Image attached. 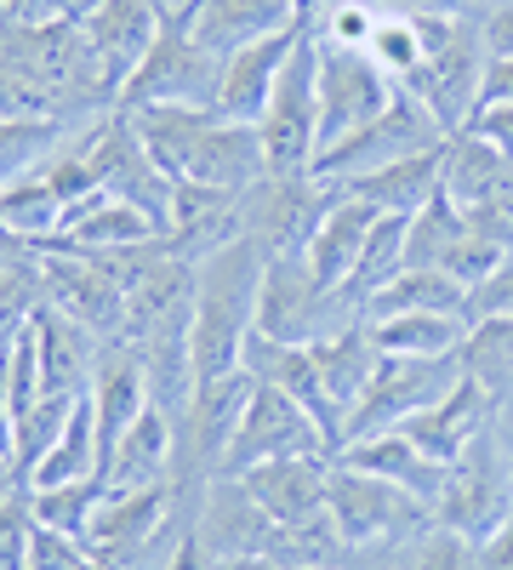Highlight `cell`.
Segmentation results:
<instances>
[{
  "instance_id": "cell-38",
  "label": "cell",
  "mask_w": 513,
  "mask_h": 570,
  "mask_svg": "<svg viewBox=\"0 0 513 570\" xmlns=\"http://www.w3.org/2000/svg\"><path fill=\"white\" fill-rule=\"evenodd\" d=\"M103 497V480H69V485H40L29 491V519L46 531H63V537H80L86 542V525H91V508Z\"/></svg>"
},
{
  "instance_id": "cell-8",
  "label": "cell",
  "mask_w": 513,
  "mask_h": 570,
  "mask_svg": "<svg viewBox=\"0 0 513 570\" xmlns=\"http://www.w3.org/2000/svg\"><path fill=\"white\" fill-rule=\"evenodd\" d=\"M456 383H462V354H445V360L383 354V360H377V376H371V389H365L359 405L343 416L337 451L354 445V440H371V434H394L399 422H411L416 411H428L434 400H445Z\"/></svg>"
},
{
  "instance_id": "cell-21",
  "label": "cell",
  "mask_w": 513,
  "mask_h": 570,
  "mask_svg": "<svg viewBox=\"0 0 513 570\" xmlns=\"http://www.w3.org/2000/svg\"><path fill=\"white\" fill-rule=\"evenodd\" d=\"M189 183H206V188H223V195H246L268 177V155H263V131L257 126H235V120H206L200 142L189 166H182Z\"/></svg>"
},
{
  "instance_id": "cell-29",
  "label": "cell",
  "mask_w": 513,
  "mask_h": 570,
  "mask_svg": "<svg viewBox=\"0 0 513 570\" xmlns=\"http://www.w3.org/2000/svg\"><path fill=\"white\" fill-rule=\"evenodd\" d=\"M440 195L456 206V212H474L480 200H491L496 188L513 177V160L502 149H491V142L480 131H451L445 149H440Z\"/></svg>"
},
{
  "instance_id": "cell-10",
  "label": "cell",
  "mask_w": 513,
  "mask_h": 570,
  "mask_svg": "<svg viewBox=\"0 0 513 570\" xmlns=\"http://www.w3.org/2000/svg\"><path fill=\"white\" fill-rule=\"evenodd\" d=\"M286 456H337V451H332V440H325V428L314 422L308 405H297L274 383H257L251 405L240 416V434L217 468V480H240V473H251L263 462H286Z\"/></svg>"
},
{
  "instance_id": "cell-55",
  "label": "cell",
  "mask_w": 513,
  "mask_h": 570,
  "mask_svg": "<svg viewBox=\"0 0 513 570\" xmlns=\"http://www.w3.org/2000/svg\"><path fill=\"white\" fill-rule=\"evenodd\" d=\"M160 7H166V12H182V7H195V0H160Z\"/></svg>"
},
{
  "instance_id": "cell-36",
  "label": "cell",
  "mask_w": 513,
  "mask_h": 570,
  "mask_svg": "<svg viewBox=\"0 0 513 570\" xmlns=\"http://www.w3.org/2000/svg\"><path fill=\"white\" fill-rule=\"evenodd\" d=\"M462 376L496 400L513 405V320H468V337H462Z\"/></svg>"
},
{
  "instance_id": "cell-52",
  "label": "cell",
  "mask_w": 513,
  "mask_h": 570,
  "mask_svg": "<svg viewBox=\"0 0 513 570\" xmlns=\"http://www.w3.org/2000/svg\"><path fill=\"white\" fill-rule=\"evenodd\" d=\"M485 52L491 58H513V7L485 18Z\"/></svg>"
},
{
  "instance_id": "cell-41",
  "label": "cell",
  "mask_w": 513,
  "mask_h": 570,
  "mask_svg": "<svg viewBox=\"0 0 513 570\" xmlns=\"http://www.w3.org/2000/svg\"><path fill=\"white\" fill-rule=\"evenodd\" d=\"M69 411H75V400H52V394H46L29 416H18V428H12V468H18V480H29V468L52 451V440L63 434Z\"/></svg>"
},
{
  "instance_id": "cell-42",
  "label": "cell",
  "mask_w": 513,
  "mask_h": 570,
  "mask_svg": "<svg viewBox=\"0 0 513 570\" xmlns=\"http://www.w3.org/2000/svg\"><path fill=\"white\" fill-rule=\"evenodd\" d=\"M411 570H485V559H480V542L456 537L445 525H428L411 542Z\"/></svg>"
},
{
  "instance_id": "cell-27",
  "label": "cell",
  "mask_w": 513,
  "mask_h": 570,
  "mask_svg": "<svg viewBox=\"0 0 513 570\" xmlns=\"http://www.w3.org/2000/svg\"><path fill=\"white\" fill-rule=\"evenodd\" d=\"M377 217L383 212H371L354 195H337L332 212L319 217V228H314V240H308L303 257H308V268H314V279L325 285V292H343V285H348V274H354V263L365 252V234L377 228Z\"/></svg>"
},
{
  "instance_id": "cell-11",
  "label": "cell",
  "mask_w": 513,
  "mask_h": 570,
  "mask_svg": "<svg viewBox=\"0 0 513 570\" xmlns=\"http://www.w3.org/2000/svg\"><path fill=\"white\" fill-rule=\"evenodd\" d=\"M257 376L240 365L228 376H211V383H195V400L177 422V485H211L217 468L228 456L240 434V416L251 405Z\"/></svg>"
},
{
  "instance_id": "cell-35",
  "label": "cell",
  "mask_w": 513,
  "mask_h": 570,
  "mask_svg": "<svg viewBox=\"0 0 513 570\" xmlns=\"http://www.w3.org/2000/svg\"><path fill=\"white\" fill-rule=\"evenodd\" d=\"M371 337H377L383 354L445 360V354H462L468 320H456V314H388V320H371Z\"/></svg>"
},
{
  "instance_id": "cell-2",
  "label": "cell",
  "mask_w": 513,
  "mask_h": 570,
  "mask_svg": "<svg viewBox=\"0 0 513 570\" xmlns=\"http://www.w3.org/2000/svg\"><path fill=\"white\" fill-rule=\"evenodd\" d=\"M428 46V63L416 69L399 91H411L423 104L440 131H468V120L480 115V86H485V18L480 12H462V18H416Z\"/></svg>"
},
{
  "instance_id": "cell-40",
  "label": "cell",
  "mask_w": 513,
  "mask_h": 570,
  "mask_svg": "<svg viewBox=\"0 0 513 570\" xmlns=\"http://www.w3.org/2000/svg\"><path fill=\"white\" fill-rule=\"evenodd\" d=\"M80 131V126H75ZM69 137V126H29V120H0V183L34 171L46 155Z\"/></svg>"
},
{
  "instance_id": "cell-47",
  "label": "cell",
  "mask_w": 513,
  "mask_h": 570,
  "mask_svg": "<svg viewBox=\"0 0 513 570\" xmlns=\"http://www.w3.org/2000/svg\"><path fill=\"white\" fill-rule=\"evenodd\" d=\"M513 320V257L485 279V285H474L468 292V320Z\"/></svg>"
},
{
  "instance_id": "cell-50",
  "label": "cell",
  "mask_w": 513,
  "mask_h": 570,
  "mask_svg": "<svg viewBox=\"0 0 513 570\" xmlns=\"http://www.w3.org/2000/svg\"><path fill=\"white\" fill-rule=\"evenodd\" d=\"M507 104H513V58H491L485 86H480V109H507Z\"/></svg>"
},
{
  "instance_id": "cell-3",
  "label": "cell",
  "mask_w": 513,
  "mask_h": 570,
  "mask_svg": "<svg viewBox=\"0 0 513 570\" xmlns=\"http://www.w3.org/2000/svg\"><path fill=\"white\" fill-rule=\"evenodd\" d=\"M513 519V445L502 440V428H485L445 462V485L434 497V525L491 542Z\"/></svg>"
},
{
  "instance_id": "cell-51",
  "label": "cell",
  "mask_w": 513,
  "mask_h": 570,
  "mask_svg": "<svg viewBox=\"0 0 513 570\" xmlns=\"http://www.w3.org/2000/svg\"><path fill=\"white\" fill-rule=\"evenodd\" d=\"M388 12H399V18H462L468 7L462 0H383Z\"/></svg>"
},
{
  "instance_id": "cell-16",
  "label": "cell",
  "mask_w": 513,
  "mask_h": 570,
  "mask_svg": "<svg viewBox=\"0 0 513 570\" xmlns=\"http://www.w3.org/2000/svg\"><path fill=\"white\" fill-rule=\"evenodd\" d=\"M86 400H91V416H98V451H103V462H109L115 445L131 434V422L155 405L149 371H144V360H137L131 343H103V348H98Z\"/></svg>"
},
{
  "instance_id": "cell-57",
  "label": "cell",
  "mask_w": 513,
  "mask_h": 570,
  "mask_svg": "<svg viewBox=\"0 0 513 570\" xmlns=\"http://www.w3.org/2000/svg\"><path fill=\"white\" fill-rule=\"evenodd\" d=\"M297 7H303V0H297Z\"/></svg>"
},
{
  "instance_id": "cell-46",
  "label": "cell",
  "mask_w": 513,
  "mask_h": 570,
  "mask_svg": "<svg viewBox=\"0 0 513 570\" xmlns=\"http://www.w3.org/2000/svg\"><path fill=\"white\" fill-rule=\"evenodd\" d=\"M29 537H34V519H29V491H23L12 502H0V570H23Z\"/></svg>"
},
{
  "instance_id": "cell-48",
  "label": "cell",
  "mask_w": 513,
  "mask_h": 570,
  "mask_svg": "<svg viewBox=\"0 0 513 570\" xmlns=\"http://www.w3.org/2000/svg\"><path fill=\"white\" fill-rule=\"evenodd\" d=\"M91 0H7V23H63V18H86Z\"/></svg>"
},
{
  "instance_id": "cell-4",
  "label": "cell",
  "mask_w": 513,
  "mask_h": 570,
  "mask_svg": "<svg viewBox=\"0 0 513 570\" xmlns=\"http://www.w3.org/2000/svg\"><path fill=\"white\" fill-rule=\"evenodd\" d=\"M325 513H332V525L354 553L405 548L434 525V508L423 497H411L394 480H377V473L343 468L337 456H332V480H325Z\"/></svg>"
},
{
  "instance_id": "cell-34",
  "label": "cell",
  "mask_w": 513,
  "mask_h": 570,
  "mask_svg": "<svg viewBox=\"0 0 513 570\" xmlns=\"http://www.w3.org/2000/svg\"><path fill=\"white\" fill-rule=\"evenodd\" d=\"M126 120H131L137 142L149 149V160L177 183L182 166H189V155H195L200 131H206V120H211V109H177V104H160V109H137V115H126Z\"/></svg>"
},
{
  "instance_id": "cell-25",
  "label": "cell",
  "mask_w": 513,
  "mask_h": 570,
  "mask_svg": "<svg viewBox=\"0 0 513 570\" xmlns=\"http://www.w3.org/2000/svg\"><path fill=\"white\" fill-rule=\"evenodd\" d=\"M149 240H160V228L137 206L115 195H86L80 206H69L63 234L52 246L58 252H126V246H149ZM52 246H40V252H52Z\"/></svg>"
},
{
  "instance_id": "cell-22",
  "label": "cell",
  "mask_w": 513,
  "mask_h": 570,
  "mask_svg": "<svg viewBox=\"0 0 513 570\" xmlns=\"http://www.w3.org/2000/svg\"><path fill=\"white\" fill-rule=\"evenodd\" d=\"M325 480H332V456H286L240 473V485L274 525H297V519L325 513Z\"/></svg>"
},
{
  "instance_id": "cell-31",
  "label": "cell",
  "mask_w": 513,
  "mask_h": 570,
  "mask_svg": "<svg viewBox=\"0 0 513 570\" xmlns=\"http://www.w3.org/2000/svg\"><path fill=\"white\" fill-rule=\"evenodd\" d=\"M63 217H69V206H63V195L52 188V177H46L40 166L12 177V183H0V228H7L12 240H23L29 252L52 246L63 234Z\"/></svg>"
},
{
  "instance_id": "cell-32",
  "label": "cell",
  "mask_w": 513,
  "mask_h": 570,
  "mask_svg": "<svg viewBox=\"0 0 513 570\" xmlns=\"http://www.w3.org/2000/svg\"><path fill=\"white\" fill-rule=\"evenodd\" d=\"M69 480H103V451H98V416H91V400L80 394L63 434L52 440V451H46L34 468L23 491H40V485H69Z\"/></svg>"
},
{
  "instance_id": "cell-13",
  "label": "cell",
  "mask_w": 513,
  "mask_h": 570,
  "mask_svg": "<svg viewBox=\"0 0 513 570\" xmlns=\"http://www.w3.org/2000/svg\"><path fill=\"white\" fill-rule=\"evenodd\" d=\"M263 131V155L268 171H308L319 155V91H314V18L297 40V52L279 69L274 91H268V109L257 120Z\"/></svg>"
},
{
  "instance_id": "cell-33",
  "label": "cell",
  "mask_w": 513,
  "mask_h": 570,
  "mask_svg": "<svg viewBox=\"0 0 513 570\" xmlns=\"http://www.w3.org/2000/svg\"><path fill=\"white\" fill-rule=\"evenodd\" d=\"M388 314H456L468 320V285H456L445 268H399L377 297L365 303V320Z\"/></svg>"
},
{
  "instance_id": "cell-7",
  "label": "cell",
  "mask_w": 513,
  "mask_h": 570,
  "mask_svg": "<svg viewBox=\"0 0 513 570\" xmlns=\"http://www.w3.org/2000/svg\"><path fill=\"white\" fill-rule=\"evenodd\" d=\"M332 200L337 188L319 183L314 171H268L257 188L240 195V240H251L263 257H297L308 252Z\"/></svg>"
},
{
  "instance_id": "cell-56",
  "label": "cell",
  "mask_w": 513,
  "mask_h": 570,
  "mask_svg": "<svg viewBox=\"0 0 513 570\" xmlns=\"http://www.w3.org/2000/svg\"><path fill=\"white\" fill-rule=\"evenodd\" d=\"M297 570H343V564H297Z\"/></svg>"
},
{
  "instance_id": "cell-28",
  "label": "cell",
  "mask_w": 513,
  "mask_h": 570,
  "mask_svg": "<svg viewBox=\"0 0 513 570\" xmlns=\"http://www.w3.org/2000/svg\"><path fill=\"white\" fill-rule=\"evenodd\" d=\"M445 149V142H440ZM440 149L428 155H411V160H394V166H377V171H365V177H348V183H332L337 195H354L365 200L371 212H394V217H411V212H423L434 195H440Z\"/></svg>"
},
{
  "instance_id": "cell-15",
  "label": "cell",
  "mask_w": 513,
  "mask_h": 570,
  "mask_svg": "<svg viewBox=\"0 0 513 570\" xmlns=\"http://www.w3.org/2000/svg\"><path fill=\"white\" fill-rule=\"evenodd\" d=\"M166 23V7L160 0H91L80 29H86V46L98 58L103 80L115 86V98L126 91V80L137 75V63L149 58V46Z\"/></svg>"
},
{
  "instance_id": "cell-43",
  "label": "cell",
  "mask_w": 513,
  "mask_h": 570,
  "mask_svg": "<svg viewBox=\"0 0 513 570\" xmlns=\"http://www.w3.org/2000/svg\"><path fill=\"white\" fill-rule=\"evenodd\" d=\"M34 308H40V274H34V263L0 268V348H7V337Z\"/></svg>"
},
{
  "instance_id": "cell-39",
  "label": "cell",
  "mask_w": 513,
  "mask_h": 570,
  "mask_svg": "<svg viewBox=\"0 0 513 570\" xmlns=\"http://www.w3.org/2000/svg\"><path fill=\"white\" fill-rule=\"evenodd\" d=\"M365 58L377 63V69H383L394 86H405L416 69L428 63V46H423V29H416V18H399V12H388V18L377 23V35H371Z\"/></svg>"
},
{
  "instance_id": "cell-19",
  "label": "cell",
  "mask_w": 513,
  "mask_h": 570,
  "mask_svg": "<svg viewBox=\"0 0 513 570\" xmlns=\"http://www.w3.org/2000/svg\"><path fill=\"white\" fill-rule=\"evenodd\" d=\"M496 422H502V405L474 383V376H462L445 400H434L428 411H416L411 422H399V434L423 451V456H434V462L445 468L474 434H485V428H496Z\"/></svg>"
},
{
  "instance_id": "cell-17",
  "label": "cell",
  "mask_w": 513,
  "mask_h": 570,
  "mask_svg": "<svg viewBox=\"0 0 513 570\" xmlns=\"http://www.w3.org/2000/svg\"><path fill=\"white\" fill-rule=\"evenodd\" d=\"M308 29V12L292 23V29H279L268 40H251L240 46L235 58H223V86H217V120H235V126H257L263 109H268V91L279 80V69H286V58L297 52V40Z\"/></svg>"
},
{
  "instance_id": "cell-30",
  "label": "cell",
  "mask_w": 513,
  "mask_h": 570,
  "mask_svg": "<svg viewBox=\"0 0 513 570\" xmlns=\"http://www.w3.org/2000/svg\"><path fill=\"white\" fill-rule=\"evenodd\" d=\"M337 462H343V468H359V473H377V480H394V485H405L411 497H423L428 508H434V497H440V485H445V468H440L434 456L416 451L399 428H394V434H371V440L343 445Z\"/></svg>"
},
{
  "instance_id": "cell-12",
  "label": "cell",
  "mask_w": 513,
  "mask_h": 570,
  "mask_svg": "<svg viewBox=\"0 0 513 570\" xmlns=\"http://www.w3.org/2000/svg\"><path fill=\"white\" fill-rule=\"evenodd\" d=\"M314 91H319V149H332V142L354 137L365 120H377L399 86L354 46H332L314 35Z\"/></svg>"
},
{
  "instance_id": "cell-53",
  "label": "cell",
  "mask_w": 513,
  "mask_h": 570,
  "mask_svg": "<svg viewBox=\"0 0 513 570\" xmlns=\"http://www.w3.org/2000/svg\"><path fill=\"white\" fill-rule=\"evenodd\" d=\"M211 570H279L268 553H235V559H217Z\"/></svg>"
},
{
  "instance_id": "cell-54",
  "label": "cell",
  "mask_w": 513,
  "mask_h": 570,
  "mask_svg": "<svg viewBox=\"0 0 513 570\" xmlns=\"http://www.w3.org/2000/svg\"><path fill=\"white\" fill-rule=\"evenodd\" d=\"M468 12H480V18H491V12H502V7H513V0H462Z\"/></svg>"
},
{
  "instance_id": "cell-20",
  "label": "cell",
  "mask_w": 513,
  "mask_h": 570,
  "mask_svg": "<svg viewBox=\"0 0 513 570\" xmlns=\"http://www.w3.org/2000/svg\"><path fill=\"white\" fill-rule=\"evenodd\" d=\"M195 537L206 542L211 559H235V553H268L274 542V519L251 502L240 480H211L195 502Z\"/></svg>"
},
{
  "instance_id": "cell-44",
  "label": "cell",
  "mask_w": 513,
  "mask_h": 570,
  "mask_svg": "<svg viewBox=\"0 0 513 570\" xmlns=\"http://www.w3.org/2000/svg\"><path fill=\"white\" fill-rule=\"evenodd\" d=\"M502 263H507V252H502L496 240H480V234H462V240L445 252V263H440V268H445L456 285H468V292H474V285H485Z\"/></svg>"
},
{
  "instance_id": "cell-26",
  "label": "cell",
  "mask_w": 513,
  "mask_h": 570,
  "mask_svg": "<svg viewBox=\"0 0 513 570\" xmlns=\"http://www.w3.org/2000/svg\"><path fill=\"white\" fill-rule=\"evenodd\" d=\"M308 354H314V371H319V383H325V400L337 405V416H348V411L359 405V394L371 389L377 360H383L377 337H371V320H354V325L332 331V337L308 343ZM337 440H343V434H337Z\"/></svg>"
},
{
  "instance_id": "cell-5",
  "label": "cell",
  "mask_w": 513,
  "mask_h": 570,
  "mask_svg": "<svg viewBox=\"0 0 513 570\" xmlns=\"http://www.w3.org/2000/svg\"><path fill=\"white\" fill-rule=\"evenodd\" d=\"M217 86H223V58L206 52V46L182 29L177 12H166L149 58L137 63V75L126 80L120 91V115H137V109H160V104H177V109H217Z\"/></svg>"
},
{
  "instance_id": "cell-37",
  "label": "cell",
  "mask_w": 513,
  "mask_h": 570,
  "mask_svg": "<svg viewBox=\"0 0 513 570\" xmlns=\"http://www.w3.org/2000/svg\"><path fill=\"white\" fill-rule=\"evenodd\" d=\"M468 234V217H462L445 195H434L423 212H411L405 223V268H440L445 252Z\"/></svg>"
},
{
  "instance_id": "cell-49",
  "label": "cell",
  "mask_w": 513,
  "mask_h": 570,
  "mask_svg": "<svg viewBox=\"0 0 513 570\" xmlns=\"http://www.w3.org/2000/svg\"><path fill=\"white\" fill-rule=\"evenodd\" d=\"M468 131H480L491 149H502V155L513 160V104H507V109H480V115L468 120Z\"/></svg>"
},
{
  "instance_id": "cell-1",
  "label": "cell",
  "mask_w": 513,
  "mask_h": 570,
  "mask_svg": "<svg viewBox=\"0 0 513 570\" xmlns=\"http://www.w3.org/2000/svg\"><path fill=\"white\" fill-rule=\"evenodd\" d=\"M263 252L251 240H228L206 263H195V314H189V360L195 383L240 371L246 337L257 325V285H263Z\"/></svg>"
},
{
  "instance_id": "cell-14",
  "label": "cell",
  "mask_w": 513,
  "mask_h": 570,
  "mask_svg": "<svg viewBox=\"0 0 513 570\" xmlns=\"http://www.w3.org/2000/svg\"><path fill=\"white\" fill-rule=\"evenodd\" d=\"M34 274H40V303H52L58 314H69L98 343H120L126 337V285L91 252H58V246L34 252Z\"/></svg>"
},
{
  "instance_id": "cell-18",
  "label": "cell",
  "mask_w": 513,
  "mask_h": 570,
  "mask_svg": "<svg viewBox=\"0 0 513 570\" xmlns=\"http://www.w3.org/2000/svg\"><path fill=\"white\" fill-rule=\"evenodd\" d=\"M177 18L206 46V52L235 58L240 46L292 29L303 18V7H297V0H195V7H182Z\"/></svg>"
},
{
  "instance_id": "cell-24",
  "label": "cell",
  "mask_w": 513,
  "mask_h": 570,
  "mask_svg": "<svg viewBox=\"0 0 513 570\" xmlns=\"http://www.w3.org/2000/svg\"><path fill=\"white\" fill-rule=\"evenodd\" d=\"M166 480H177V416L166 405H149L103 462V485L131 491V485H166Z\"/></svg>"
},
{
  "instance_id": "cell-23",
  "label": "cell",
  "mask_w": 513,
  "mask_h": 570,
  "mask_svg": "<svg viewBox=\"0 0 513 570\" xmlns=\"http://www.w3.org/2000/svg\"><path fill=\"white\" fill-rule=\"evenodd\" d=\"M240 365L257 376V383H274V389H286L297 405H308V411H314V422L325 428V440H332V451H337L343 416H337V405H332V400H325V383H319V371H314V354H308V348L268 343V337H257V331H251Z\"/></svg>"
},
{
  "instance_id": "cell-9",
  "label": "cell",
  "mask_w": 513,
  "mask_h": 570,
  "mask_svg": "<svg viewBox=\"0 0 513 570\" xmlns=\"http://www.w3.org/2000/svg\"><path fill=\"white\" fill-rule=\"evenodd\" d=\"M445 131L440 120L411 98V91H394L388 109L377 120H365L354 137L332 142V149H319V160L308 166L319 183H348V177H365V171H377V166H394V160H411V155H428L440 149Z\"/></svg>"
},
{
  "instance_id": "cell-6",
  "label": "cell",
  "mask_w": 513,
  "mask_h": 570,
  "mask_svg": "<svg viewBox=\"0 0 513 570\" xmlns=\"http://www.w3.org/2000/svg\"><path fill=\"white\" fill-rule=\"evenodd\" d=\"M359 314L343 308L337 292H325L314 279L308 257H268L263 263V285H257V337L268 343H286V348H308L319 337H332V331L354 325Z\"/></svg>"
},
{
  "instance_id": "cell-45",
  "label": "cell",
  "mask_w": 513,
  "mask_h": 570,
  "mask_svg": "<svg viewBox=\"0 0 513 570\" xmlns=\"http://www.w3.org/2000/svg\"><path fill=\"white\" fill-rule=\"evenodd\" d=\"M86 564H91V548H86L80 537H63V531L34 525L29 553H23V570H86Z\"/></svg>"
}]
</instances>
